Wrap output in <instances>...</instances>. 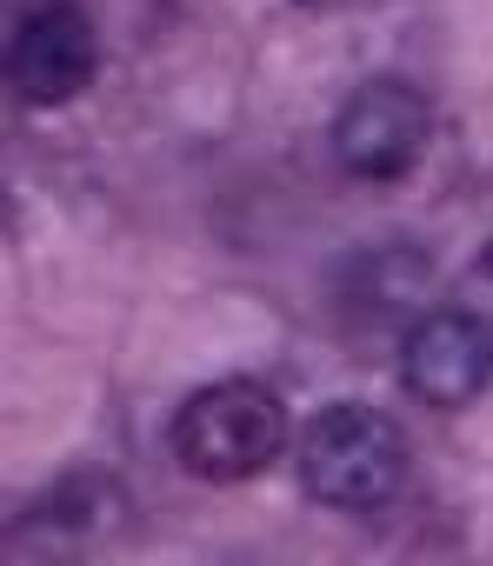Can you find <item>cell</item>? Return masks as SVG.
I'll use <instances>...</instances> for the list:
<instances>
[{
  "label": "cell",
  "instance_id": "obj_1",
  "mask_svg": "<svg viewBox=\"0 0 493 566\" xmlns=\"http://www.w3.org/2000/svg\"><path fill=\"white\" fill-rule=\"evenodd\" d=\"M294 473H301V493L327 513H387L407 493L413 447L387 407L334 400L301 427Z\"/></svg>",
  "mask_w": 493,
  "mask_h": 566
},
{
  "label": "cell",
  "instance_id": "obj_2",
  "mask_svg": "<svg viewBox=\"0 0 493 566\" xmlns=\"http://www.w3.org/2000/svg\"><path fill=\"white\" fill-rule=\"evenodd\" d=\"M167 447L180 460V473L207 480V486H240V480H261L281 453H287V407L274 387L261 380H207L180 400Z\"/></svg>",
  "mask_w": 493,
  "mask_h": 566
},
{
  "label": "cell",
  "instance_id": "obj_3",
  "mask_svg": "<svg viewBox=\"0 0 493 566\" xmlns=\"http://www.w3.org/2000/svg\"><path fill=\"white\" fill-rule=\"evenodd\" d=\"M327 147H334V160H340L347 180H360V187H400L427 160V147H433V101L413 81H400V74H374V81H360L334 107Z\"/></svg>",
  "mask_w": 493,
  "mask_h": 566
},
{
  "label": "cell",
  "instance_id": "obj_4",
  "mask_svg": "<svg viewBox=\"0 0 493 566\" xmlns=\"http://www.w3.org/2000/svg\"><path fill=\"white\" fill-rule=\"evenodd\" d=\"M400 387L427 413H460L493 387V321L473 307H427L400 334Z\"/></svg>",
  "mask_w": 493,
  "mask_h": 566
},
{
  "label": "cell",
  "instance_id": "obj_5",
  "mask_svg": "<svg viewBox=\"0 0 493 566\" xmlns=\"http://www.w3.org/2000/svg\"><path fill=\"white\" fill-rule=\"evenodd\" d=\"M101 74V34L74 0H48V8L14 21L8 41V87L21 107H74Z\"/></svg>",
  "mask_w": 493,
  "mask_h": 566
},
{
  "label": "cell",
  "instance_id": "obj_6",
  "mask_svg": "<svg viewBox=\"0 0 493 566\" xmlns=\"http://www.w3.org/2000/svg\"><path fill=\"white\" fill-rule=\"evenodd\" d=\"M480 266H486V273H493V247H486V253H480Z\"/></svg>",
  "mask_w": 493,
  "mask_h": 566
}]
</instances>
